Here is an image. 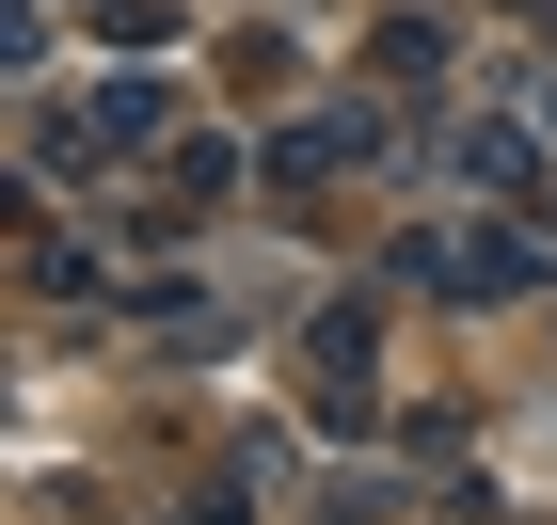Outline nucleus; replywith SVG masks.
<instances>
[{
	"label": "nucleus",
	"mask_w": 557,
	"mask_h": 525,
	"mask_svg": "<svg viewBox=\"0 0 557 525\" xmlns=\"http://www.w3.org/2000/svg\"><path fill=\"white\" fill-rule=\"evenodd\" d=\"M144 128H160V80H112V96H96L64 143H144Z\"/></svg>",
	"instance_id": "1"
}]
</instances>
